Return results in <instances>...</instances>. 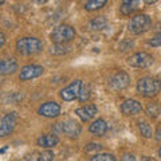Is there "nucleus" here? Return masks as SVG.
Wrapping results in <instances>:
<instances>
[{
  "instance_id": "nucleus-1",
  "label": "nucleus",
  "mask_w": 161,
  "mask_h": 161,
  "mask_svg": "<svg viewBox=\"0 0 161 161\" xmlns=\"http://www.w3.org/2000/svg\"><path fill=\"white\" fill-rule=\"evenodd\" d=\"M16 50L22 55H35L43 50V42L34 36H24L18 39Z\"/></svg>"
},
{
  "instance_id": "nucleus-2",
  "label": "nucleus",
  "mask_w": 161,
  "mask_h": 161,
  "mask_svg": "<svg viewBox=\"0 0 161 161\" xmlns=\"http://www.w3.org/2000/svg\"><path fill=\"white\" fill-rule=\"evenodd\" d=\"M160 92V80L153 77H142L137 82V93L145 98L157 95Z\"/></svg>"
},
{
  "instance_id": "nucleus-3",
  "label": "nucleus",
  "mask_w": 161,
  "mask_h": 161,
  "mask_svg": "<svg viewBox=\"0 0 161 161\" xmlns=\"http://www.w3.org/2000/svg\"><path fill=\"white\" fill-rule=\"evenodd\" d=\"M152 27V19L147 14H136L129 20V30L134 35H141L147 32Z\"/></svg>"
},
{
  "instance_id": "nucleus-4",
  "label": "nucleus",
  "mask_w": 161,
  "mask_h": 161,
  "mask_svg": "<svg viewBox=\"0 0 161 161\" xmlns=\"http://www.w3.org/2000/svg\"><path fill=\"white\" fill-rule=\"evenodd\" d=\"M77 36V31L69 24H60L51 32V40L54 43H67Z\"/></svg>"
},
{
  "instance_id": "nucleus-5",
  "label": "nucleus",
  "mask_w": 161,
  "mask_h": 161,
  "mask_svg": "<svg viewBox=\"0 0 161 161\" xmlns=\"http://www.w3.org/2000/svg\"><path fill=\"white\" fill-rule=\"evenodd\" d=\"M129 83H130L129 74L122 71V70L115 71L112 77L109 78V86H110V89L115 90V92H119V90L126 89L129 86Z\"/></svg>"
},
{
  "instance_id": "nucleus-6",
  "label": "nucleus",
  "mask_w": 161,
  "mask_h": 161,
  "mask_svg": "<svg viewBox=\"0 0 161 161\" xmlns=\"http://www.w3.org/2000/svg\"><path fill=\"white\" fill-rule=\"evenodd\" d=\"M128 64L132 67H138V69H147L153 64V57L144 51L136 53L132 57H129Z\"/></svg>"
},
{
  "instance_id": "nucleus-7",
  "label": "nucleus",
  "mask_w": 161,
  "mask_h": 161,
  "mask_svg": "<svg viewBox=\"0 0 161 161\" xmlns=\"http://www.w3.org/2000/svg\"><path fill=\"white\" fill-rule=\"evenodd\" d=\"M16 119H18V114L14 112L0 118V137H7L8 134L12 133L15 125H16Z\"/></svg>"
},
{
  "instance_id": "nucleus-8",
  "label": "nucleus",
  "mask_w": 161,
  "mask_h": 161,
  "mask_svg": "<svg viewBox=\"0 0 161 161\" xmlns=\"http://www.w3.org/2000/svg\"><path fill=\"white\" fill-rule=\"evenodd\" d=\"M82 80L80 79H75L73 80L71 83L67 87H64L60 90V98L67 101V102H70V101H74L78 98V94H79V90L80 87H82Z\"/></svg>"
},
{
  "instance_id": "nucleus-9",
  "label": "nucleus",
  "mask_w": 161,
  "mask_h": 161,
  "mask_svg": "<svg viewBox=\"0 0 161 161\" xmlns=\"http://www.w3.org/2000/svg\"><path fill=\"white\" fill-rule=\"evenodd\" d=\"M38 114L42 115V117H46V118H55L60 114V105L54 102V101L44 102L39 106Z\"/></svg>"
},
{
  "instance_id": "nucleus-10",
  "label": "nucleus",
  "mask_w": 161,
  "mask_h": 161,
  "mask_svg": "<svg viewBox=\"0 0 161 161\" xmlns=\"http://www.w3.org/2000/svg\"><path fill=\"white\" fill-rule=\"evenodd\" d=\"M44 73V69L39 64H27L24 66L22 70H20V74H19V79L20 80H31L35 79L43 75Z\"/></svg>"
},
{
  "instance_id": "nucleus-11",
  "label": "nucleus",
  "mask_w": 161,
  "mask_h": 161,
  "mask_svg": "<svg viewBox=\"0 0 161 161\" xmlns=\"http://www.w3.org/2000/svg\"><path fill=\"white\" fill-rule=\"evenodd\" d=\"M80 130H82L80 125L73 119L60 122V132H62L64 136H67L69 138H77L80 134Z\"/></svg>"
},
{
  "instance_id": "nucleus-12",
  "label": "nucleus",
  "mask_w": 161,
  "mask_h": 161,
  "mask_svg": "<svg viewBox=\"0 0 161 161\" xmlns=\"http://www.w3.org/2000/svg\"><path fill=\"white\" fill-rule=\"evenodd\" d=\"M121 112L125 115H137L142 112V105L136 99H126L121 105Z\"/></svg>"
},
{
  "instance_id": "nucleus-13",
  "label": "nucleus",
  "mask_w": 161,
  "mask_h": 161,
  "mask_svg": "<svg viewBox=\"0 0 161 161\" xmlns=\"http://www.w3.org/2000/svg\"><path fill=\"white\" fill-rule=\"evenodd\" d=\"M77 115L80 118L82 122H87L92 118H94L98 113V108L95 105H86V106H82V108H78L75 110Z\"/></svg>"
},
{
  "instance_id": "nucleus-14",
  "label": "nucleus",
  "mask_w": 161,
  "mask_h": 161,
  "mask_svg": "<svg viewBox=\"0 0 161 161\" xmlns=\"http://www.w3.org/2000/svg\"><path fill=\"white\" fill-rule=\"evenodd\" d=\"M19 64L15 58H4L0 59V75H9L18 70Z\"/></svg>"
},
{
  "instance_id": "nucleus-15",
  "label": "nucleus",
  "mask_w": 161,
  "mask_h": 161,
  "mask_svg": "<svg viewBox=\"0 0 161 161\" xmlns=\"http://www.w3.org/2000/svg\"><path fill=\"white\" fill-rule=\"evenodd\" d=\"M38 147L44 148V149H50V148H55L59 144V138L55 134H43L36 140Z\"/></svg>"
},
{
  "instance_id": "nucleus-16",
  "label": "nucleus",
  "mask_w": 161,
  "mask_h": 161,
  "mask_svg": "<svg viewBox=\"0 0 161 161\" xmlns=\"http://www.w3.org/2000/svg\"><path fill=\"white\" fill-rule=\"evenodd\" d=\"M140 9V0H122L119 11L124 16H129Z\"/></svg>"
},
{
  "instance_id": "nucleus-17",
  "label": "nucleus",
  "mask_w": 161,
  "mask_h": 161,
  "mask_svg": "<svg viewBox=\"0 0 161 161\" xmlns=\"http://www.w3.org/2000/svg\"><path fill=\"white\" fill-rule=\"evenodd\" d=\"M89 132L92 133L93 136H97V137H102V136L108 132V124H106V121L102 119V118L95 119L94 122L90 125Z\"/></svg>"
},
{
  "instance_id": "nucleus-18",
  "label": "nucleus",
  "mask_w": 161,
  "mask_h": 161,
  "mask_svg": "<svg viewBox=\"0 0 161 161\" xmlns=\"http://www.w3.org/2000/svg\"><path fill=\"white\" fill-rule=\"evenodd\" d=\"M106 24H108V19L105 18L103 15H101V16H97L93 20H90L89 22V30H92V31H99V30L106 27Z\"/></svg>"
},
{
  "instance_id": "nucleus-19",
  "label": "nucleus",
  "mask_w": 161,
  "mask_h": 161,
  "mask_svg": "<svg viewBox=\"0 0 161 161\" xmlns=\"http://www.w3.org/2000/svg\"><path fill=\"white\" fill-rule=\"evenodd\" d=\"M137 126L140 129V133L142 134V137H145V138H150V137H152L153 132H152V126H150L149 122L141 119V121H138V122H137Z\"/></svg>"
},
{
  "instance_id": "nucleus-20",
  "label": "nucleus",
  "mask_w": 161,
  "mask_h": 161,
  "mask_svg": "<svg viewBox=\"0 0 161 161\" xmlns=\"http://www.w3.org/2000/svg\"><path fill=\"white\" fill-rule=\"evenodd\" d=\"M70 50H71V47L67 46V44H64V43H55L54 46L50 48V54H51V55H64V54H67Z\"/></svg>"
},
{
  "instance_id": "nucleus-21",
  "label": "nucleus",
  "mask_w": 161,
  "mask_h": 161,
  "mask_svg": "<svg viewBox=\"0 0 161 161\" xmlns=\"http://www.w3.org/2000/svg\"><path fill=\"white\" fill-rule=\"evenodd\" d=\"M108 0H87L85 4V9L86 11H95V9H101L106 6Z\"/></svg>"
},
{
  "instance_id": "nucleus-22",
  "label": "nucleus",
  "mask_w": 161,
  "mask_h": 161,
  "mask_svg": "<svg viewBox=\"0 0 161 161\" xmlns=\"http://www.w3.org/2000/svg\"><path fill=\"white\" fill-rule=\"evenodd\" d=\"M145 113H147L148 117L150 118H157L160 114V105L158 102H149L147 109H145Z\"/></svg>"
},
{
  "instance_id": "nucleus-23",
  "label": "nucleus",
  "mask_w": 161,
  "mask_h": 161,
  "mask_svg": "<svg viewBox=\"0 0 161 161\" xmlns=\"http://www.w3.org/2000/svg\"><path fill=\"white\" fill-rule=\"evenodd\" d=\"M90 161H115V157L112 153H95Z\"/></svg>"
},
{
  "instance_id": "nucleus-24",
  "label": "nucleus",
  "mask_w": 161,
  "mask_h": 161,
  "mask_svg": "<svg viewBox=\"0 0 161 161\" xmlns=\"http://www.w3.org/2000/svg\"><path fill=\"white\" fill-rule=\"evenodd\" d=\"M89 98H90V89L87 86H83V85H82V87H80V90H79V94H78L77 99H79L80 102H85V101H87Z\"/></svg>"
},
{
  "instance_id": "nucleus-25",
  "label": "nucleus",
  "mask_w": 161,
  "mask_h": 161,
  "mask_svg": "<svg viewBox=\"0 0 161 161\" xmlns=\"http://www.w3.org/2000/svg\"><path fill=\"white\" fill-rule=\"evenodd\" d=\"M54 160V153L51 150H43L39 153V161H53Z\"/></svg>"
},
{
  "instance_id": "nucleus-26",
  "label": "nucleus",
  "mask_w": 161,
  "mask_h": 161,
  "mask_svg": "<svg viewBox=\"0 0 161 161\" xmlns=\"http://www.w3.org/2000/svg\"><path fill=\"white\" fill-rule=\"evenodd\" d=\"M86 152H92V150H94V152H98V150L102 149V147H101V144H97V142H90L86 145Z\"/></svg>"
},
{
  "instance_id": "nucleus-27",
  "label": "nucleus",
  "mask_w": 161,
  "mask_h": 161,
  "mask_svg": "<svg viewBox=\"0 0 161 161\" xmlns=\"http://www.w3.org/2000/svg\"><path fill=\"white\" fill-rule=\"evenodd\" d=\"M148 44H150L152 47H160V44H161V36L157 34L153 39H150V40H149Z\"/></svg>"
},
{
  "instance_id": "nucleus-28",
  "label": "nucleus",
  "mask_w": 161,
  "mask_h": 161,
  "mask_svg": "<svg viewBox=\"0 0 161 161\" xmlns=\"http://www.w3.org/2000/svg\"><path fill=\"white\" fill-rule=\"evenodd\" d=\"M27 161H39V153H30L26 156Z\"/></svg>"
},
{
  "instance_id": "nucleus-29",
  "label": "nucleus",
  "mask_w": 161,
  "mask_h": 161,
  "mask_svg": "<svg viewBox=\"0 0 161 161\" xmlns=\"http://www.w3.org/2000/svg\"><path fill=\"white\" fill-rule=\"evenodd\" d=\"M121 161H136V157L132 153H125L122 156V158H121Z\"/></svg>"
},
{
  "instance_id": "nucleus-30",
  "label": "nucleus",
  "mask_w": 161,
  "mask_h": 161,
  "mask_svg": "<svg viewBox=\"0 0 161 161\" xmlns=\"http://www.w3.org/2000/svg\"><path fill=\"white\" fill-rule=\"evenodd\" d=\"M4 43H6V35L3 32H0V47H3Z\"/></svg>"
},
{
  "instance_id": "nucleus-31",
  "label": "nucleus",
  "mask_w": 161,
  "mask_h": 161,
  "mask_svg": "<svg viewBox=\"0 0 161 161\" xmlns=\"http://www.w3.org/2000/svg\"><path fill=\"white\" fill-rule=\"evenodd\" d=\"M31 2L35 4H44V3H47L48 0H31Z\"/></svg>"
},
{
  "instance_id": "nucleus-32",
  "label": "nucleus",
  "mask_w": 161,
  "mask_h": 161,
  "mask_svg": "<svg viewBox=\"0 0 161 161\" xmlns=\"http://www.w3.org/2000/svg\"><path fill=\"white\" fill-rule=\"evenodd\" d=\"M156 2H158V0H144V3L148 4V6H150V4H154Z\"/></svg>"
},
{
  "instance_id": "nucleus-33",
  "label": "nucleus",
  "mask_w": 161,
  "mask_h": 161,
  "mask_svg": "<svg viewBox=\"0 0 161 161\" xmlns=\"http://www.w3.org/2000/svg\"><path fill=\"white\" fill-rule=\"evenodd\" d=\"M156 138H157V141H160V128H157V132H156Z\"/></svg>"
},
{
  "instance_id": "nucleus-34",
  "label": "nucleus",
  "mask_w": 161,
  "mask_h": 161,
  "mask_svg": "<svg viewBox=\"0 0 161 161\" xmlns=\"http://www.w3.org/2000/svg\"><path fill=\"white\" fill-rule=\"evenodd\" d=\"M6 150H7V147L2 148V149H0V154H2V153H4V152H6Z\"/></svg>"
},
{
  "instance_id": "nucleus-35",
  "label": "nucleus",
  "mask_w": 161,
  "mask_h": 161,
  "mask_svg": "<svg viewBox=\"0 0 161 161\" xmlns=\"http://www.w3.org/2000/svg\"><path fill=\"white\" fill-rule=\"evenodd\" d=\"M142 161H154V160H152V158H144Z\"/></svg>"
},
{
  "instance_id": "nucleus-36",
  "label": "nucleus",
  "mask_w": 161,
  "mask_h": 161,
  "mask_svg": "<svg viewBox=\"0 0 161 161\" xmlns=\"http://www.w3.org/2000/svg\"><path fill=\"white\" fill-rule=\"evenodd\" d=\"M4 2H6V0H0V6H2V4H4Z\"/></svg>"
}]
</instances>
